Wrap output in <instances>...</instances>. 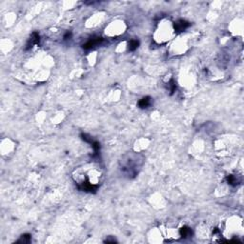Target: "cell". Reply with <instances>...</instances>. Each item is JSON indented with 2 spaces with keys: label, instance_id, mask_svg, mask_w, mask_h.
I'll list each match as a JSON object with an SVG mask.
<instances>
[{
  "label": "cell",
  "instance_id": "5b68a950",
  "mask_svg": "<svg viewBox=\"0 0 244 244\" xmlns=\"http://www.w3.org/2000/svg\"><path fill=\"white\" fill-rule=\"evenodd\" d=\"M151 103H152V98L150 96H145L138 101V107L141 109H146L151 105Z\"/></svg>",
  "mask_w": 244,
  "mask_h": 244
},
{
  "label": "cell",
  "instance_id": "277c9868",
  "mask_svg": "<svg viewBox=\"0 0 244 244\" xmlns=\"http://www.w3.org/2000/svg\"><path fill=\"white\" fill-rule=\"evenodd\" d=\"M39 40H40L39 35H38L37 32H34V34L31 35V37L29 38V40H28V42L26 44V50H29V49L34 47L35 45H36V44H38Z\"/></svg>",
  "mask_w": 244,
  "mask_h": 244
},
{
  "label": "cell",
  "instance_id": "4fadbf2b",
  "mask_svg": "<svg viewBox=\"0 0 244 244\" xmlns=\"http://www.w3.org/2000/svg\"><path fill=\"white\" fill-rule=\"evenodd\" d=\"M105 242H107V243H114V242H116V240L115 239H106L105 240Z\"/></svg>",
  "mask_w": 244,
  "mask_h": 244
},
{
  "label": "cell",
  "instance_id": "ba28073f",
  "mask_svg": "<svg viewBox=\"0 0 244 244\" xmlns=\"http://www.w3.org/2000/svg\"><path fill=\"white\" fill-rule=\"evenodd\" d=\"M138 46H139V41L136 40V39H133L128 44V49H129V51L133 52V51H136V50L138 48Z\"/></svg>",
  "mask_w": 244,
  "mask_h": 244
},
{
  "label": "cell",
  "instance_id": "8992f818",
  "mask_svg": "<svg viewBox=\"0 0 244 244\" xmlns=\"http://www.w3.org/2000/svg\"><path fill=\"white\" fill-rule=\"evenodd\" d=\"M226 179H227V182H228V184L232 185V186H236V185L239 184V182H240V180L238 179V177L234 175H228Z\"/></svg>",
  "mask_w": 244,
  "mask_h": 244
},
{
  "label": "cell",
  "instance_id": "52a82bcc",
  "mask_svg": "<svg viewBox=\"0 0 244 244\" xmlns=\"http://www.w3.org/2000/svg\"><path fill=\"white\" fill-rule=\"evenodd\" d=\"M179 233H180V236H181L182 237H184V238L191 236L192 234H193V232H192L191 228H189V227H187V226L182 227V228L180 229V232H179Z\"/></svg>",
  "mask_w": 244,
  "mask_h": 244
},
{
  "label": "cell",
  "instance_id": "8fae6325",
  "mask_svg": "<svg viewBox=\"0 0 244 244\" xmlns=\"http://www.w3.org/2000/svg\"><path fill=\"white\" fill-rule=\"evenodd\" d=\"M80 136H81L82 139L84 140L85 142H87V143H90V144H92V143L93 142V138H92L90 136L86 135V134H81V135H80Z\"/></svg>",
  "mask_w": 244,
  "mask_h": 244
},
{
  "label": "cell",
  "instance_id": "3957f363",
  "mask_svg": "<svg viewBox=\"0 0 244 244\" xmlns=\"http://www.w3.org/2000/svg\"><path fill=\"white\" fill-rule=\"evenodd\" d=\"M189 26H190V23L188 21L184 20V19L177 20V21L175 22V24H174L175 31L177 32H181L183 31H185Z\"/></svg>",
  "mask_w": 244,
  "mask_h": 244
},
{
  "label": "cell",
  "instance_id": "30bf717a",
  "mask_svg": "<svg viewBox=\"0 0 244 244\" xmlns=\"http://www.w3.org/2000/svg\"><path fill=\"white\" fill-rule=\"evenodd\" d=\"M30 241H31V235L25 234L23 236H21L20 239L17 240V243H29Z\"/></svg>",
  "mask_w": 244,
  "mask_h": 244
},
{
  "label": "cell",
  "instance_id": "7a4b0ae2",
  "mask_svg": "<svg viewBox=\"0 0 244 244\" xmlns=\"http://www.w3.org/2000/svg\"><path fill=\"white\" fill-rule=\"evenodd\" d=\"M78 188L81 191H85V192H89V193H95L98 186L96 184H93V183H90L89 181L83 182L81 183L80 185H78Z\"/></svg>",
  "mask_w": 244,
  "mask_h": 244
},
{
  "label": "cell",
  "instance_id": "7c38bea8",
  "mask_svg": "<svg viewBox=\"0 0 244 244\" xmlns=\"http://www.w3.org/2000/svg\"><path fill=\"white\" fill-rule=\"evenodd\" d=\"M71 36H72V32H66V34L64 35L63 38H64V39H70Z\"/></svg>",
  "mask_w": 244,
  "mask_h": 244
},
{
  "label": "cell",
  "instance_id": "9c48e42d",
  "mask_svg": "<svg viewBox=\"0 0 244 244\" xmlns=\"http://www.w3.org/2000/svg\"><path fill=\"white\" fill-rule=\"evenodd\" d=\"M169 91H170V95H173V93L175 92L176 90V84H175V81L174 78H172L170 81H169Z\"/></svg>",
  "mask_w": 244,
  "mask_h": 244
},
{
  "label": "cell",
  "instance_id": "6da1fadb",
  "mask_svg": "<svg viewBox=\"0 0 244 244\" xmlns=\"http://www.w3.org/2000/svg\"><path fill=\"white\" fill-rule=\"evenodd\" d=\"M103 42V38L102 37H93L90 40H88L85 44H83L82 48L84 50H90L96 46L100 45Z\"/></svg>",
  "mask_w": 244,
  "mask_h": 244
}]
</instances>
